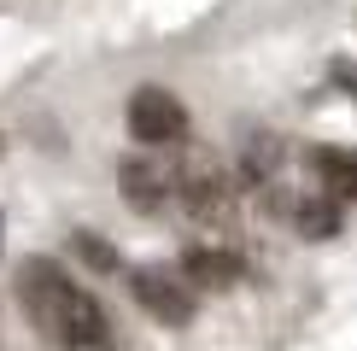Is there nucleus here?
Returning a JSON list of instances; mask_svg holds the SVG:
<instances>
[{
  "label": "nucleus",
  "mask_w": 357,
  "mask_h": 351,
  "mask_svg": "<svg viewBox=\"0 0 357 351\" xmlns=\"http://www.w3.org/2000/svg\"><path fill=\"white\" fill-rule=\"evenodd\" d=\"M351 100H357V82H351Z\"/></svg>",
  "instance_id": "9b49d317"
},
{
  "label": "nucleus",
  "mask_w": 357,
  "mask_h": 351,
  "mask_svg": "<svg viewBox=\"0 0 357 351\" xmlns=\"http://www.w3.org/2000/svg\"><path fill=\"white\" fill-rule=\"evenodd\" d=\"M70 252H77L88 270H100V275H112V270H117V252H112L106 240H100L94 228H77V234H70Z\"/></svg>",
  "instance_id": "9d476101"
},
{
  "label": "nucleus",
  "mask_w": 357,
  "mask_h": 351,
  "mask_svg": "<svg viewBox=\"0 0 357 351\" xmlns=\"http://www.w3.org/2000/svg\"><path fill=\"white\" fill-rule=\"evenodd\" d=\"M293 223H299L305 240H328V234H340V205L334 199H299L293 205Z\"/></svg>",
  "instance_id": "1a4fd4ad"
},
{
  "label": "nucleus",
  "mask_w": 357,
  "mask_h": 351,
  "mask_svg": "<svg viewBox=\"0 0 357 351\" xmlns=\"http://www.w3.org/2000/svg\"><path fill=\"white\" fill-rule=\"evenodd\" d=\"M117 194H123L129 211H165L170 194H176V182H170V170L158 164V158H123L117 164Z\"/></svg>",
  "instance_id": "39448f33"
},
{
  "label": "nucleus",
  "mask_w": 357,
  "mask_h": 351,
  "mask_svg": "<svg viewBox=\"0 0 357 351\" xmlns=\"http://www.w3.org/2000/svg\"><path fill=\"white\" fill-rule=\"evenodd\" d=\"M310 170L322 176V187L334 199H357V153H346V146H317L310 153Z\"/></svg>",
  "instance_id": "0eeeda50"
},
{
  "label": "nucleus",
  "mask_w": 357,
  "mask_h": 351,
  "mask_svg": "<svg viewBox=\"0 0 357 351\" xmlns=\"http://www.w3.org/2000/svg\"><path fill=\"white\" fill-rule=\"evenodd\" d=\"M281 170V141L264 135V129H252V135L241 141V176L252 187H270V176Z\"/></svg>",
  "instance_id": "6e6552de"
},
{
  "label": "nucleus",
  "mask_w": 357,
  "mask_h": 351,
  "mask_svg": "<svg viewBox=\"0 0 357 351\" xmlns=\"http://www.w3.org/2000/svg\"><path fill=\"white\" fill-rule=\"evenodd\" d=\"M129 135L153 153L188 141V106L170 94V88H135L129 94Z\"/></svg>",
  "instance_id": "7ed1b4c3"
},
{
  "label": "nucleus",
  "mask_w": 357,
  "mask_h": 351,
  "mask_svg": "<svg viewBox=\"0 0 357 351\" xmlns=\"http://www.w3.org/2000/svg\"><path fill=\"white\" fill-rule=\"evenodd\" d=\"M182 281L188 287H234L241 281V258L229 246H188L182 252Z\"/></svg>",
  "instance_id": "423d86ee"
},
{
  "label": "nucleus",
  "mask_w": 357,
  "mask_h": 351,
  "mask_svg": "<svg viewBox=\"0 0 357 351\" xmlns=\"http://www.w3.org/2000/svg\"><path fill=\"white\" fill-rule=\"evenodd\" d=\"M12 292H18V311L29 316V328L47 345H59V351H117L106 304H100L59 258H24Z\"/></svg>",
  "instance_id": "f257e3e1"
},
{
  "label": "nucleus",
  "mask_w": 357,
  "mask_h": 351,
  "mask_svg": "<svg viewBox=\"0 0 357 351\" xmlns=\"http://www.w3.org/2000/svg\"><path fill=\"white\" fill-rule=\"evenodd\" d=\"M170 182H176V199H182L199 223H234V176L222 170L217 153H205V146H182Z\"/></svg>",
  "instance_id": "f03ea898"
},
{
  "label": "nucleus",
  "mask_w": 357,
  "mask_h": 351,
  "mask_svg": "<svg viewBox=\"0 0 357 351\" xmlns=\"http://www.w3.org/2000/svg\"><path fill=\"white\" fill-rule=\"evenodd\" d=\"M0 228H6V223H0ZM0 246H6V240H0Z\"/></svg>",
  "instance_id": "f8f14e48"
},
{
  "label": "nucleus",
  "mask_w": 357,
  "mask_h": 351,
  "mask_svg": "<svg viewBox=\"0 0 357 351\" xmlns=\"http://www.w3.org/2000/svg\"><path fill=\"white\" fill-rule=\"evenodd\" d=\"M129 292H135V304L153 322H165V328H188L193 311H199V304H193V287L176 270H158V263H135V270H129Z\"/></svg>",
  "instance_id": "20e7f679"
}]
</instances>
